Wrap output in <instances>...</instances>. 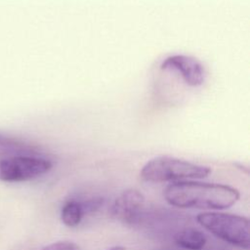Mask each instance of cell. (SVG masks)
Listing matches in <instances>:
<instances>
[{"label": "cell", "instance_id": "6", "mask_svg": "<svg viewBox=\"0 0 250 250\" xmlns=\"http://www.w3.org/2000/svg\"><path fill=\"white\" fill-rule=\"evenodd\" d=\"M145 205L144 194L135 188H128L120 193L111 206V215L124 223H134Z\"/></svg>", "mask_w": 250, "mask_h": 250}, {"label": "cell", "instance_id": "11", "mask_svg": "<svg viewBox=\"0 0 250 250\" xmlns=\"http://www.w3.org/2000/svg\"><path fill=\"white\" fill-rule=\"evenodd\" d=\"M107 250H127L125 247H123V246H112V247H110V248H108Z\"/></svg>", "mask_w": 250, "mask_h": 250}, {"label": "cell", "instance_id": "10", "mask_svg": "<svg viewBox=\"0 0 250 250\" xmlns=\"http://www.w3.org/2000/svg\"><path fill=\"white\" fill-rule=\"evenodd\" d=\"M40 250H81V247L70 240H61L53 242Z\"/></svg>", "mask_w": 250, "mask_h": 250}, {"label": "cell", "instance_id": "3", "mask_svg": "<svg viewBox=\"0 0 250 250\" xmlns=\"http://www.w3.org/2000/svg\"><path fill=\"white\" fill-rule=\"evenodd\" d=\"M196 221L221 240L243 250L250 248L248 218L224 212H202L196 216Z\"/></svg>", "mask_w": 250, "mask_h": 250}, {"label": "cell", "instance_id": "9", "mask_svg": "<svg viewBox=\"0 0 250 250\" xmlns=\"http://www.w3.org/2000/svg\"><path fill=\"white\" fill-rule=\"evenodd\" d=\"M85 214L83 204L78 201H68L66 202L61 212V219L64 226L69 228H74L80 224L82 218Z\"/></svg>", "mask_w": 250, "mask_h": 250}, {"label": "cell", "instance_id": "2", "mask_svg": "<svg viewBox=\"0 0 250 250\" xmlns=\"http://www.w3.org/2000/svg\"><path fill=\"white\" fill-rule=\"evenodd\" d=\"M211 169L173 156L161 155L148 160L141 169L140 176L146 182H183L207 178Z\"/></svg>", "mask_w": 250, "mask_h": 250}, {"label": "cell", "instance_id": "7", "mask_svg": "<svg viewBox=\"0 0 250 250\" xmlns=\"http://www.w3.org/2000/svg\"><path fill=\"white\" fill-rule=\"evenodd\" d=\"M206 242L205 234L195 229H185L175 235V243L186 250H202Z\"/></svg>", "mask_w": 250, "mask_h": 250}, {"label": "cell", "instance_id": "4", "mask_svg": "<svg viewBox=\"0 0 250 250\" xmlns=\"http://www.w3.org/2000/svg\"><path fill=\"white\" fill-rule=\"evenodd\" d=\"M53 163L39 154H21L0 158V181L19 183L39 178L48 173Z\"/></svg>", "mask_w": 250, "mask_h": 250}, {"label": "cell", "instance_id": "8", "mask_svg": "<svg viewBox=\"0 0 250 250\" xmlns=\"http://www.w3.org/2000/svg\"><path fill=\"white\" fill-rule=\"evenodd\" d=\"M21 154L39 153L33 146L14 138H10L8 136L0 134V158Z\"/></svg>", "mask_w": 250, "mask_h": 250}, {"label": "cell", "instance_id": "5", "mask_svg": "<svg viewBox=\"0 0 250 250\" xmlns=\"http://www.w3.org/2000/svg\"><path fill=\"white\" fill-rule=\"evenodd\" d=\"M163 70H174L180 73L185 83L197 87L205 81V69L196 59L186 55H173L166 58L160 64Z\"/></svg>", "mask_w": 250, "mask_h": 250}, {"label": "cell", "instance_id": "1", "mask_svg": "<svg viewBox=\"0 0 250 250\" xmlns=\"http://www.w3.org/2000/svg\"><path fill=\"white\" fill-rule=\"evenodd\" d=\"M165 200L178 208L225 210L240 198L237 188L216 183L183 181L171 183L163 191Z\"/></svg>", "mask_w": 250, "mask_h": 250}]
</instances>
